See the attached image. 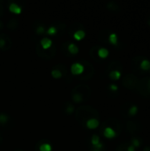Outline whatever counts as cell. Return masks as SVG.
I'll use <instances>...</instances> for the list:
<instances>
[{
  "label": "cell",
  "mask_w": 150,
  "mask_h": 151,
  "mask_svg": "<svg viewBox=\"0 0 150 151\" xmlns=\"http://www.w3.org/2000/svg\"><path fill=\"white\" fill-rule=\"evenodd\" d=\"M77 88V87H76ZM72 101L73 102H75V103H81L83 100H84V96H83V94L80 91V90H78V91H76V90H72Z\"/></svg>",
  "instance_id": "8992f818"
},
{
  "label": "cell",
  "mask_w": 150,
  "mask_h": 151,
  "mask_svg": "<svg viewBox=\"0 0 150 151\" xmlns=\"http://www.w3.org/2000/svg\"><path fill=\"white\" fill-rule=\"evenodd\" d=\"M84 70H85V66L80 62H75L71 66V73L73 75L82 74L84 73Z\"/></svg>",
  "instance_id": "7a4b0ae2"
},
{
  "label": "cell",
  "mask_w": 150,
  "mask_h": 151,
  "mask_svg": "<svg viewBox=\"0 0 150 151\" xmlns=\"http://www.w3.org/2000/svg\"><path fill=\"white\" fill-rule=\"evenodd\" d=\"M72 36L75 40L77 41H80L82 40L85 36H86V32L83 30V29H79V30H76L73 34H72Z\"/></svg>",
  "instance_id": "7c38bea8"
},
{
  "label": "cell",
  "mask_w": 150,
  "mask_h": 151,
  "mask_svg": "<svg viewBox=\"0 0 150 151\" xmlns=\"http://www.w3.org/2000/svg\"><path fill=\"white\" fill-rule=\"evenodd\" d=\"M85 125L88 129H95L99 127L100 121L96 118H89L86 120Z\"/></svg>",
  "instance_id": "3957f363"
},
{
  "label": "cell",
  "mask_w": 150,
  "mask_h": 151,
  "mask_svg": "<svg viewBox=\"0 0 150 151\" xmlns=\"http://www.w3.org/2000/svg\"><path fill=\"white\" fill-rule=\"evenodd\" d=\"M11 121L10 117L5 113H0V125L6 126Z\"/></svg>",
  "instance_id": "4fadbf2b"
},
{
  "label": "cell",
  "mask_w": 150,
  "mask_h": 151,
  "mask_svg": "<svg viewBox=\"0 0 150 151\" xmlns=\"http://www.w3.org/2000/svg\"><path fill=\"white\" fill-rule=\"evenodd\" d=\"M100 142H101L100 137L97 134H93L92 137H91V144H92V146H95V145L99 144Z\"/></svg>",
  "instance_id": "7402d4cb"
},
{
  "label": "cell",
  "mask_w": 150,
  "mask_h": 151,
  "mask_svg": "<svg viewBox=\"0 0 150 151\" xmlns=\"http://www.w3.org/2000/svg\"><path fill=\"white\" fill-rule=\"evenodd\" d=\"M45 34H46L47 35H51V36L57 35V26H50V27H48V29L45 31Z\"/></svg>",
  "instance_id": "9a60e30c"
},
{
  "label": "cell",
  "mask_w": 150,
  "mask_h": 151,
  "mask_svg": "<svg viewBox=\"0 0 150 151\" xmlns=\"http://www.w3.org/2000/svg\"><path fill=\"white\" fill-rule=\"evenodd\" d=\"M108 41L109 42L113 45V46H117L118 44V36L116 33H111L108 36Z\"/></svg>",
  "instance_id": "30bf717a"
},
{
  "label": "cell",
  "mask_w": 150,
  "mask_h": 151,
  "mask_svg": "<svg viewBox=\"0 0 150 151\" xmlns=\"http://www.w3.org/2000/svg\"><path fill=\"white\" fill-rule=\"evenodd\" d=\"M148 24H149V26L150 27V19H149V21H148Z\"/></svg>",
  "instance_id": "1f68e13d"
},
{
  "label": "cell",
  "mask_w": 150,
  "mask_h": 151,
  "mask_svg": "<svg viewBox=\"0 0 150 151\" xmlns=\"http://www.w3.org/2000/svg\"><path fill=\"white\" fill-rule=\"evenodd\" d=\"M103 147H104V145H103L102 142H100L99 144H97V145H95V146H93V150H103Z\"/></svg>",
  "instance_id": "484cf974"
},
{
  "label": "cell",
  "mask_w": 150,
  "mask_h": 151,
  "mask_svg": "<svg viewBox=\"0 0 150 151\" xmlns=\"http://www.w3.org/2000/svg\"><path fill=\"white\" fill-rule=\"evenodd\" d=\"M92 151H103V150H93Z\"/></svg>",
  "instance_id": "836d02e7"
},
{
  "label": "cell",
  "mask_w": 150,
  "mask_h": 151,
  "mask_svg": "<svg viewBox=\"0 0 150 151\" xmlns=\"http://www.w3.org/2000/svg\"><path fill=\"white\" fill-rule=\"evenodd\" d=\"M38 150H39V151H51L52 148H51V145L50 143L43 142L38 147Z\"/></svg>",
  "instance_id": "d6986e66"
},
{
  "label": "cell",
  "mask_w": 150,
  "mask_h": 151,
  "mask_svg": "<svg viewBox=\"0 0 150 151\" xmlns=\"http://www.w3.org/2000/svg\"><path fill=\"white\" fill-rule=\"evenodd\" d=\"M109 54H110L109 50L104 48V47H100L97 50V56L99 57V58L104 59V58H106L109 56Z\"/></svg>",
  "instance_id": "9c48e42d"
},
{
  "label": "cell",
  "mask_w": 150,
  "mask_h": 151,
  "mask_svg": "<svg viewBox=\"0 0 150 151\" xmlns=\"http://www.w3.org/2000/svg\"><path fill=\"white\" fill-rule=\"evenodd\" d=\"M121 76H122L121 72H120L119 70H117V69L111 70V71L110 72V73H109V77H110V79L112 80V81H118V80L121 78Z\"/></svg>",
  "instance_id": "ba28073f"
},
{
  "label": "cell",
  "mask_w": 150,
  "mask_h": 151,
  "mask_svg": "<svg viewBox=\"0 0 150 151\" xmlns=\"http://www.w3.org/2000/svg\"><path fill=\"white\" fill-rule=\"evenodd\" d=\"M9 10L11 12L14 13V14H20V12H22V7L20 5H19L18 4L14 3V2H11L9 4Z\"/></svg>",
  "instance_id": "52a82bcc"
},
{
  "label": "cell",
  "mask_w": 150,
  "mask_h": 151,
  "mask_svg": "<svg viewBox=\"0 0 150 151\" xmlns=\"http://www.w3.org/2000/svg\"><path fill=\"white\" fill-rule=\"evenodd\" d=\"M11 45V39L4 34H0V50H6L10 49Z\"/></svg>",
  "instance_id": "6da1fadb"
},
{
  "label": "cell",
  "mask_w": 150,
  "mask_h": 151,
  "mask_svg": "<svg viewBox=\"0 0 150 151\" xmlns=\"http://www.w3.org/2000/svg\"><path fill=\"white\" fill-rule=\"evenodd\" d=\"M149 71H150V70H149Z\"/></svg>",
  "instance_id": "e575fe53"
},
{
  "label": "cell",
  "mask_w": 150,
  "mask_h": 151,
  "mask_svg": "<svg viewBox=\"0 0 150 151\" xmlns=\"http://www.w3.org/2000/svg\"><path fill=\"white\" fill-rule=\"evenodd\" d=\"M143 151H150L149 146H148V147H145V148L143 149Z\"/></svg>",
  "instance_id": "f546056e"
},
{
  "label": "cell",
  "mask_w": 150,
  "mask_h": 151,
  "mask_svg": "<svg viewBox=\"0 0 150 151\" xmlns=\"http://www.w3.org/2000/svg\"><path fill=\"white\" fill-rule=\"evenodd\" d=\"M65 111L66 114L70 115V114L73 113V111H74V107H73L72 104H71L70 103H67V104H65Z\"/></svg>",
  "instance_id": "44dd1931"
},
{
  "label": "cell",
  "mask_w": 150,
  "mask_h": 151,
  "mask_svg": "<svg viewBox=\"0 0 150 151\" xmlns=\"http://www.w3.org/2000/svg\"><path fill=\"white\" fill-rule=\"evenodd\" d=\"M107 8L109 10H111V11H118L119 9L118 5L116 3H114V2H109L107 4Z\"/></svg>",
  "instance_id": "603a6c76"
},
{
  "label": "cell",
  "mask_w": 150,
  "mask_h": 151,
  "mask_svg": "<svg viewBox=\"0 0 150 151\" xmlns=\"http://www.w3.org/2000/svg\"><path fill=\"white\" fill-rule=\"evenodd\" d=\"M147 90L150 94V79L148 81V83H147Z\"/></svg>",
  "instance_id": "83f0119b"
},
{
  "label": "cell",
  "mask_w": 150,
  "mask_h": 151,
  "mask_svg": "<svg viewBox=\"0 0 150 151\" xmlns=\"http://www.w3.org/2000/svg\"><path fill=\"white\" fill-rule=\"evenodd\" d=\"M7 26H8V27H9L11 30L16 29V27H18V19H15V18L11 19V20L9 21V23H8Z\"/></svg>",
  "instance_id": "ffe728a7"
},
{
  "label": "cell",
  "mask_w": 150,
  "mask_h": 151,
  "mask_svg": "<svg viewBox=\"0 0 150 151\" xmlns=\"http://www.w3.org/2000/svg\"><path fill=\"white\" fill-rule=\"evenodd\" d=\"M109 88H110V90L111 91H112V92H116V91H118V86L117 85V84H111L110 86H109Z\"/></svg>",
  "instance_id": "d4e9b609"
},
{
  "label": "cell",
  "mask_w": 150,
  "mask_h": 151,
  "mask_svg": "<svg viewBox=\"0 0 150 151\" xmlns=\"http://www.w3.org/2000/svg\"><path fill=\"white\" fill-rule=\"evenodd\" d=\"M140 68L143 71H149L150 70V61L149 59H143L140 64Z\"/></svg>",
  "instance_id": "5bb4252c"
},
{
  "label": "cell",
  "mask_w": 150,
  "mask_h": 151,
  "mask_svg": "<svg viewBox=\"0 0 150 151\" xmlns=\"http://www.w3.org/2000/svg\"><path fill=\"white\" fill-rule=\"evenodd\" d=\"M34 32L36 35H41L45 34V26L42 24H38L35 27H34Z\"/></svg>",
  "instance_id": "2e32d148"
},
{
  "label": "cell",
  "mask_w": 150,
  "mask_h": 151,
  "mask_svg": "<svg viewBox=\"0 0 150 151\" xmlns=\"http://www.w3.org/2000/svg\"><path fill=\"white\" fill-rule=\"evenodd\" d=\"M3 27V23H2V21H0V28Z\"/></svg>",
  "instance_id": "4dcf8cb0"
},
{
  "label": "cell",
  "mask_w": 150,
  "mask_h": 151,
  "mask_svg": "<svg viewBox=\"0 0 150 151\" xmlns=\"http://www.w3.org/2000/svg\"><path fill=\"white\" fill-rule=\"evenodd\" d=\"M67 51L70 55H76L79 52V48L75 43L71 42L67 45Z\"/></svg>",
  "instance_id": "8fae6325"
},
{
  "label": "cell",
  "mask_w": 150,
  "mask_h": 151,
  "mask_svg": "<svg viewBox=\"0 0 150 151\" xmlns=\"http://www.w3.org/2000/svg\"><path fill=\"white\" fill-rule=\"evenodd\" d=\"M138 111H139V107H138L136 104H133V105H132V106L129 108L128 114H129V116H131V117H134V116L137 115Z\"/></svg>",
  "instance_id": "ac0fdd59"
},
{
  "label": "cell",
  "mask_w": 150,
  "mask_h": 151,
  "mask_svg": "<svg viewBox=\"0 0 150 151\" xmlns=\"http://www.w3.org/2000/svg\"><path fill=\"white\" fill-rule=\"evenodd\" d=\"M103 136L107 139H113L117 136V132L111 127H107L103 130Z\"/></svg>",
  "instance_id": "5b68a950"
},
{
  "label": "cell",
  "mask_w": 150,
  "mask_h": 151,
  "mask_svg": "<svg viewBox=\"0 0 150 151\" xmlns=\"http://www.w3.org/2000/svg\"><path fill=\"white\" fill-rule=\"evenodd\" d=\"M40 47H42V50H50L52 46V40L50 39L49 37H43L41 39L40 41Z\"/></svg>",
  "instance_id": "277c9868"
},
{
  "label": "cell",
  "mask_w": 150,
  "mask_h": 151,
  "mask_svg": "<svg viewBox=\"0 0 150 151\" xmlns=\"http://www.w3.org/2000/svg\"><path fill=\"white\" fill-rule=\"evenodd\" d=\"M136 149L133 146V145H129L127 148H126V151H135Z\"/></svg>",
  "instance_id": "4316f807"
},
{
  "label": "cell",
  "mask_w": 150,
  "mask_h": 151,
  "mask_svg": "<svg viewBox=\"0 0 150 151\" xmlns=\"http://www.w3.org/2000/svg\"><path fill=\"white\" fill-rule=\"evenodd\" d=\"M14 151H23L22 150H14Z\"/></svg>",
  "instance_id": "d6a6232c"
},
{
  "label": "cell",
  "mask_w": 150,
  "mask_h": 151,
  "mask_svg": "<svg viewBox=\"0 0 150 151\" xmlns=\"http://www.w3.org/2000/svg\"><path fill=\"white\" fill-rule=\"evenodd\" d=\"M131 143H132L131 145H133L135 149H137V148H139V147L141 146V141H140L138 138H135V137L132 138Z\"/></svg>",
  "instance_id": "cb8c5ba5"
},
{
  "label": "cell",
  "mask_w": 150,
  "mask_h": 151,
  "mask_svg": "<svg viewBox=\"0 0 150 151\" xmlns=\"http://www.w3.org/2000/svg\"><path fill=\"white\" fill-rule=\"evenodd\" d=\"M51 76H52L54 79H60V78L63 77V73H62V72H61L59 69H57V68H53V69L51 70Z\"/></svg>",
  "instance_id": "e0dca14e"
},
{
  "label": "cell",
  "mask_w": 150,
  "mask_h": 151,
  "mask_svg": "<svg viewBox=\"0 0 150 151\" xmlns=\"http://www.w3.org/2000/svg\"><path fill=\"white\" fill-rule=\"evenodd\" d=\"M2 1H0V15H2V13H3V12H4V10H3V6H2Z\"/></svg>",
  "instance_id": "f1b7e54d"
}]
</instances>
